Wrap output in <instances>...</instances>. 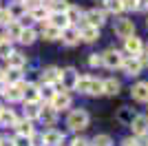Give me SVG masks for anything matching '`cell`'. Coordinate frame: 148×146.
<instances>
[{
	"label": "cell",
	"mask_w": 148,
	"mask_h": 146,
	"mask_svg": "<svg viewBox=\"0 0 148 146\" xmlns=\"http://www.w3.org/2000/svg\"><path fill=\"white\" fill-rule=\"evenodd\" d=\"M88 122H91V117H88V113L84 109H73L66 117V126L71 131H75V133H80V131L88 128Z\"/></svg>",
	"instance_id": "cell-1"
},
{
	"label": "cell",
	"mask_w": 148,
	"mask_h": 146,
	"mask_svg": "<svg viewBox=\"0 0 148 146\" xmlns=\"http://www.w3.org/2000/svg\"><path fill=\"white\" fill-rule=\"evenodd\" d=\"M77 71L73 67L69 69H62L60 71V89L62 91H75V84H77Z\"/></svg>",
	"instance_id": "cell-2"
},
{
	"label": "cell",
	"mask_w": 148,
	"mask_h": 146,
	"mask_svg": "<svg viewBox=\"0 0 148 146\" xmlns=\"http://www.w3.org/2000/svg\"><path fill=\"white\" fill-rule=\"evenodd\" d=\"M124 62V55L119 49H106L104 53H102V64L106 69H119Z\"/></svg>",
	"instance_id": "cell-3"
},
{
	"label": "cell",
	"mask_w": 148,
	"mask_h": 146,
	"mask_svg": "<svg viewBox=\"0 0 148 146\" xmlns=\"http://www.w3.org/2000/svg\"><path fill=\"white\" fill-rule=\"evenodd\" d=\"M113 31H115V36L117 38H130V36H135V22L128 18H119L115 20V27H113Z\"/></svg>",
	"instance_id": "cell-4"
},
{
	"label": "cell",
	"mask_w": 148,
	"mask_h": 146,
	"mask_svg": "<svg viewBox=\"0 0 148 146\" xmlns=\"http://www.w3.org/2000/svg\"><path fill=\"white\" fill-rule=\"evenodd\" d=\"M124 49H126V53H128V58H137L139 53H144V44L142 40L137 36H130L124 40Z\"/></svg>",
	"instance_id": "cell-5"
},
{
	"label": "cell",
	"mask_w": 148,
	"mask_h": 146,
	"mask_svg": "<svg viewBox=\"0 0 148 146\" xmlns=\"http://www.w3.org/2000/svg\"><path fill=\"white\" fill-rule=\"evenodd\" d=\"M71 106V95L66 91H58L56 95L51 97V109L53 111H64Z\"/></svg>",
	"instance_id": "cell-6"
},
{
	"label": "cell",
	"mask_w": 148,
	"mask_h": 146,
	"mask_svg": "<svg viewBox=\"0 0 148 146\" xmlns=\"http://www.w3.org/2000/svg\"><path fill=\"white\" fill-rule=\"evenodd\" d=\"M44 146H60L64 144V133H60L58 128H49L47 133H42Z\"/></svg>",
	"instance_id": "cell-7"
},
{
	"label": "cell",
	"mask_w": 148,
	"mask_h": 146,
	"mask_svg": "<svg viewBox=\"0 0 148 146\" xmlns=\"http://www.w3.org/2000/svg\"><path fill=\"white\" fill-rule=\"evenodd\" d=\"M60 40L66 44V47L77 44V42H80V29H77V27H66V29L60 33Z\"/></svg>",
	"instance_id": "cell-8"
},
{
	"label": "cell",
	"mask_w": 148,
	"mask_h": 146,
	"mask_svg": "<svg viewBox=\"0 0 148 146\" xmlns=\"http://www.w3.org/2000/svg\"><path fill=\"white\" fill-rule=\"evenodd\" d=\"M84 20H86L88 27H95V29H99V27L104 24V11H102V9H91V11L84 13Z\"/></svg>",
	"instance_id": "cell-9"
},
{
	"label": "cell",
	"mask_w": 148,
	"mask_h": 146,
	"mask_svg": "<svg viewBox=\"0 0 148 146\" xmlns=\"http://www.w3.org/2000/svg\"><path fill=\"white\" fill-rule=\"evenodd\" d=\"M119 69H124L126 75L135 78V75H139V71H142V64H139L137 58H124V62H122V67H119Z\"/></svg>",
	"instance_id": "cell-10"
},
{
	"label": "cell",
	"mask_w": 148,
	"mask_h": 146,
	"mask_svg": "<svg viewBox=\"0 0 148 146\" xmlns=\"http://www.w3.org/2000/svg\"><path fill=\"white\" fill-rule=\"evenodd\" d=\"M130 128H133V133H135L137 137H144V135L148 133V117L137 115L135 120H133V124H130Z\"/></svg>",
	"instance_id": "cell-11"
},
{
	"label": "cell",
	"mask_w": 148,
	"mask_h": 146,
	"mask_svg": "<svg viewBox=\"0 0 148 146\" xmlns=\"http://www.w3.org/2000/svg\"><path fill=\"white\" fill-rule=\"evenodd\" d=\"M60 71H62V69H58V67H47V69L42 71L44 84H51V86L60 84Z\"/></svg>",
	"instance_id": "cell-12"
},
{
	"label": "cell",
	"mask_w": 148,
	"mask_h": 146,
	"mask_svg": "<svg viewBox=\"0 0 148 146\" xmlns=\"http://www.w3.org/2000/svg\"><path fill=\"white\" fill-rule=\"evenodd\" d=\"M135 117H137V113L130 109V106H122V109L117 111V122L122 124V126H130Z\"/></svg>",
	"instance_id": "cell-13"
},
{
	"label": "cell",
	"mask_w": 148,
	"mask_h": 146,
	"mask_svg": "<svg viewBox=\"0 0 148 146\" xmlns=\"http://www.w3.org/2000/svg\"><path fill=\"white\" fill-rule=\"evenodd\" d=\"M47 24H51V27H56L58 31H64L66 27H71L64 13H49V20H47Z\"/></svg>",
	"instance_id": "cell-14"
},
{
	"label": "cell",
	"mask_w": 148,
	"mask_h": 146,
	"mask_svg": "<svg viewBox=\"0 0 148 146\" xmlns=\"http://www.w3.org/2000/svg\"><path fill=\"white\" fill-rule=\"evenodd\" d=\"M22 100H27V102H40V86L36 84H25V89H22Z\"/></svg>",
	"instance_id": "cell-15"
},
{
	"label": "cell",
	"mask_w": 148,
	"mask_h": 146,
	"mask_svg": "<svg viewBox=\"0 0 148 146\" xmlns=\"http://www.w3.org/2000/svg\"><path fill=\"white\" fill-rule=\"evenodd\" d=\"M40 120L47 124V126H53L56 124V120H58V111H53L51 106H40Z\"/></svg>",
	"instance_id": "cell-16"
},
{
	"label": "cell",
	"mask_w": 148,
	"mask_h": 146,
	"mask_svg": "<svg viewBox=\"0 0 148 146\" xmlns=\"http://www.w3.org/2000/svg\"><path fill=\"white\" fill-rule=\"evenodd\" d=\"M80 38L84 40V42H95V40H99V29L84 24V27L80 29Z\"/></svg>",
	"instance_id": "cell-17"
},
{
	"label": "cell",
	"mask_w": 148,
	"mask_h": 146,
	"mask_svg": "<svg viewBox=\"0 0 148 146\" xmlns=\"http://www.w3.org/2000/svg\"><path fill=\"white\" fill-rule=\"evenodd\" d=\"M133 97L137 102H148V82H137L133 86Z\"/></svg>",
	"instance_id": "cell-18"
},
{
	"label": "cell",
	"mask_w": 148,
	"mask_h": 146,
	"mask_svg": "<svg viewBox=\"0 0 148 146\" xmlns=\"http://www.w3.org/2000/svg\"><path fill=\"white\" fill-rule=\"evenodd\" d=\"M22 89H25V84H22V82H20V84H16V86H7L5 97L9 100V102H20V100H22Z\"/></svg>",
	"instance_id": "cell-19"
},
{
	"label": "cell",
	"mask_w": 148,
	"mask_h": 146,
	"mask_svg": "<svg viewBox=\"0 0 148 146\" xmlns=\"http://www.w3.org/2000/svg\"><path fill=\"white\" fill-rule=\"evenodd\" d=\"M2 80H7L9 86L20 84V82H22V69H7L5 75H2Z\"/></svg>",
	"instance_id": "cell-20"
},
{
	"label": "cell",
	"mask_w": 148,
	"mask_h": 146,
	"mask_svg": "<svg viewBox=\"0 0 148 146\" xmlns=\"http://www.w3.org/2000/svg\"><path fill=\"white\" fill-rule=\"evenodd\" d=\"M44 7L49 9V13H66V9H69V0H49Z\"/></svg>",
	"instance_id": "cell-21"
},
{
	"label": "cell",
	"mask_w": 148,
	"mask_h": 146,
	"mask_svg": "<svg viewBox=\"0 0 148 146\" xmlns=\"http://www.w3.org/2000/svg\"><path fill=\"white\" fill-rule=\"evenodd\" d=\"M119 82L115 78H108V80H102V89H104V95H117L119 93Z\"/></svg>",
	"instance_id": "cell-22"
},
{
	"label": "cell",
	"mask_w": 148,
	"mask_h": 146,
	"mask_svg": "<svg viewBox=\"0 0 148 146\" xmlns=\"http://www.w3.org/2000/svg\"><path fill=\"white\" fill-rule=\"evenodd\" d=\"M7 62H9V69H22L27 64V58L22 53H18V51H11V55L7 58Z\"/></svg>",
	"instance_id": "cell-23"
},
{
	"label": "cell",
	"mask_w": 148,
	"mask_h": 146,
	"mask_svg": "<svg viewBox=\"0 0 148 146\" xmlns=\"http://www.w3.org/2000/svg\"><path fill=\"white\" fill-rule=\"evenodd\" d=\"M29 16L33 18V22H36V20L44 22V20H49V9H47L44 5H38V7H33V9L29 11Z\"/></svg>",
	"instance_id": "cell-24"
},
{
	"label": "cell",
	"mask_w": 148,
	"mask_h": 146,
	"mask_svg": "<svg viewBox=\"0 0 148 146\" xmlns=\"http://www.w3.org/2000/svg\"><path fill=\"white\" fill-rule=\"evenodd\" d=\"M64 16H66L69 24H71V27H73V24L77 22V20H80L82 16H84V11H82L80 7H73V5H69V9H66V13H64Z\"/></svg>",
	"instance_id": "cell-25"
},
{
	"label": "cell",
	"mask_w": 148,
	"mask_h": 146,
	"mask_svg": "<svg viewBox=\"0 0 148 146\" xmlns=\"http://www.w3.org/2000/svg\"><path fill=\"white\" fill-rule=\"evenodd\" d=\"M20 33H22V27H20V24L13 20V22L7 24V38H5V40H9V42H11V40H18Z\"/></svg>",
	"instance_id": "cell-26"
},
{
	"label": "cell",
	"mask_w": 148,
	"mask_h": 146,
	"mask_svg": "<svg viewBox=\"0 0 148 146\" xmlns=\"http://www.w3.org/2000/svg\"><path fill=\"white\" fill-rule=\"evenodd\" d=\"M40 115V104L38 102H27L25 104V120H36V117Z\"/></svg>",
	"instance_id": "cell-27"
},
{
	"label": "cell",
	"mask_w": 148,
	"mask_h": 146,
	"mask_svg": "<svg viewBox=\"0 0 148 146\" xmlns=\"http://www.w3.org/2000/svg\"><path fill=\"white\" fill-rule=\"evenodd\" d=\"M36 38H38V33L33 31V27H29V29H22L18 42L20 44H33V42H36Z\"/></svg>",
	"instance_id": "cell-28"
},
{
	"label": "cell",
	"mask_w": 148,
	"mask_h": 146,
	"mask_svg": "<svg viewBox=\"0 0 148 146\" xmlns=\"http://www.w3.org/2000/svg\"><path fill=\"white\" fill-rule=\"evenodd\" d=\"M16 131H18V135H25V137H31V135H33V126H31L29 120L16 122Z\"/></svg>",
	"instance_id": "cell-29"
},
{
	"label": "cell",
	"mask_w": 148,
	"mask_h": 146,
	"mask_svg": "<svg viewBox=\"0 0 148 146\" xmlns=\"http://www.w3.org/2000/svg\"><path fill=\"white\" fill-rule=\"evenodd\" d=\"M60 33L62 31H58L56 27H51V24L44 22V27H42V38L44 40H60Z\"/></svg>",
	"instance_id": "cell-30"
},
{
	"label": "cell",
	"mask_w": 148,
	"mask_h": 146,
	"mask_svg": "<svg viewBox=\"0 0 148 146\" xmlns=\"http://www.w3.org/2000/svg\"><path fill=\"white\" fill-rule=\"evenodd\" d=\"M0 122L5 124V126H16V113H13L11 109H2V113H0Z\"/></svg>",
	"instance_id": "cell-31"
},
{
	"label": "cell",
	"mask_w": 148,
	"mask_h": 146,
	"mask_svg": "<svg viewBox=\"0 0 148 146\" xmlns=\"http://www.w3.org/2000/svg\"><path fill=\"white\" fill-rule=\"evenodd\" d=\"M91 146H113V140H111V135H106V133H99L93 137Z\"/></svg>",
	"instance_id": "cell-32"
},
{
	"label": "cell",
	"mask_w": 148,
	"mask_h": 146,
	"mask_svg": "<svg viewBox=\"0 0 148 146\" xmlns=\"http://www.w3.org/2000/svg\"><path fill=\"white\" fill-rule=\"evenodd\" d=\"M102 93H104V89H102V80L91 78V86H88V93H86V95H102Z\"/></svg>",
	"instance_id": "cell-33"
},
{
	"label": "cell",
	"mask_w": 148,
	"mask_h": 146,
	"mask_svg": "<svg viewBox=\"0 0 148 146\" xmlns=\"http://www.w3.org/2000/svg\"><path fill=\"white\" fill-rule=\"evenodd\" d=\"M88 86H91V78H88V75H84V78H77L75 91H80V93H88Z\"/></svg>",
	"instance_id": "cell-34"
},
{
	"label": "cell",
	"mask_w": 148,
	"mask_h": 146,
	"mask_svg": "<svg viewBox=\"0 0 148 146\" xmlns=\"http://www.w3.org/2000/svg\"><path fill=\"white\" fill-rule=\"evenodd\" d=\"M106 9L113 11V13H122L124 5H122V0H106Z\"/></svg>",
	"instance_id": "cell-35"
},
{
	"label": "cell",
	"mask_w": 148,
	"mask_h": 146,
	"mask_svg": "<svg viewBox=\"0 0 148 146\" xmlns=\"http://www.w3.org/2000/svg\"><path fill=\"white\" fill-rule=\"evenodd\" d=\"M56 86H51V84H44L42 86V89H40V97H47V100H49V102H51V97H53V95H56Z\"/></svg>",
	"instance_id": "cell-36"
},
{
	"label": "cell",
	"mask_w": 148,
	"mask_h": 146,
	"mask_svg": "<svg viewBox=\"0 0 148 146\" xmlns=\"http://www.w3.org/2000/svg\"><path fill=\"white\" fill-rule=\"evenodd\" d=\"M11 42H9V40H2V42H0V58H9V55H11Z\"/></svg>",
	"instance_id": "cell-37"
},
{
	"label": "cell",
	"mask_w": 148,
	"mask_h": 146,
	"mask_svg": "<svg viewBox=\"0 0 148 146\" xmlns=\"http://www.w3.org/2000/svg\"><path fill=\"white\" fill-rule=\"evenodd\" d=\"M9 22H13L11 13H9V9H0V27H7Z\"/></svg>",
	"instance_id": "cell-38"
},
{
	"label": "cell",
	"mask_w": 148,
	"mask_h": 146,
	"mask_svg": "<svg viewBox=\"0 0 148 146\" xmlns=\"http://www.w3.org/2000/svg\"><path fill=\"white\" fill-rule=\"evenodd\" d=\"M11 142H13V146H31V140L25 137V135H16Z\"/></svg>",
	"instance_id": "cell-39"
},
{
	"label": "cell",
	"mask_w": 148,
	"mask_h": 146,
	"mask_svg": "<svg viewBox=\"0 0 148 146\" xmlns=\"http://www.w3.org/2000/svg\"><path fill=\"white\" fill-rule=\"evenodd\" d=\"M88 67H102V53H91V58H88Z\"/></svg>",
	"instance_id": "cell-40"
},
{
	"label": "cell",
	"mask_w": 148,
	"mask_h": 146,
	"mask_svg": "<svg viewBox=\"0 0 148 146\" xmlns=\"http://www.w3.org/2000/svg\"><path fill=\"white\" fill-rule=\"evenodd\" d=\"M31 140V146H44V140H42V135H38V133H33L29 137Z\"/></svg>",
	"instance_id": "cell-41"
},
{
	"label": "cell",
	"mask_w": 148,
	"mask_h": 146,
	"mask_svg": "<svg viewBox=\"0 0 148 146\" xmlns=\"http://www.w3.org/2000/svg\"><path fill=\"white\" fill-rule=\"evenodd\" d=\"M124 9H130V11H137V0H122Z\"/></svg>",
	"instance_id": "cell-42"
},
{
	"label": "cell",
	"mask_w": 148,
	"mask_h": 146,
	"mask_svg": "<svg viewBox=\"0 0 148 146\" xmlns=\"http://www.w3.org/2000/svg\"><path fill=\"white\" fill-rule=\"evenodd\" d=\"M71 146H91V142L84 140V137H75V140L71 142Z\"/></svg>",
	"instance_id": "cell-43"
},
{
	"label": "cell",
	"mask_w": 148,
	"mask_h": 146,
	"mask_svg": "<svg viewBox=\"0 0 148 146\" xmlns=\"http://www.w3.org/2000/svg\"><path fill=\"white\" fill-rule=\"evenodd\" d=\"M122 146H139V142H137L135 137H126V140L122 142Z\"/></svg>",
	"instance_id": "cell-44"
},
{
	"label": "cell",
	"mask_w": 148,
	"mask_h": 146,
	"mask_svg": "<svg viewBox=\"0 0 148 146\" xmlns=\"http://www.w3.org/2000/svg\"><path fill=\"white\" fill-rule=\"evenodd\" d=\"M148 9V0H137V11H146Z\"/></svg>",
	"instance_id": "cell-45"
},
{
	"label": "cell",
	"mask_w": 148,
	"mask_h": 146,
	"mask_svg": "<svg viewBox=\"0 0 148 146\" xmlns=\"http://www.w3.org/2000/svg\"><path fill=\"white\" fill-rule=\"evenodd\" d=\"M5 91H7V86H5V80H0V95H5Z\"/></svg>",
	"instance_id": "cell-46"
},
{
	"label": "cell",
	"mask_w": 148,
	"mask_h": 146,
	"mask_svg": "<svg viewBox=\"0 0 148 146\" xmlns=\"http://www.w3.org/2000/svg\"><path fill=\"white\" fill-rule=\"evenodd\" d=\"M0 146H13L11 140H0Z\"/></svg>",
	"instance_id": "cell-47"
},
{
	"label": "cell",
	"mask_w": 148,
	"mask_h": 146,
	"mask_svg": "<svg viewBox=\"0 0 148 146\" xmlns=\"http://www.w3.org/2000/svg\"><path fill=\"white\" fill-rule=\"evenodd\" d=\"M2 75H5V71H2V69H0V80H2Z\"/></svg>",
	"instance_id": "cell-48"
},
{
	"label": "cell",
	"mask_w": 148,
	"mask_h": 146,
	"mask_svg": "<svg viewBox=\"0 0 148 146\" xmlns=\"http://www.w3.org/2000/svg\"><path fill=\"white\" fill-rule=\"evenodd\" d=\"M2 40H5V36H2V33H0V42H2Z\"/></svg>",
	"instance_id": "cell-49"
},
{
	"label": "cell",
	"mask_w": 148,
	"mask_h": 146,
	"mask_svg": "<svg viewBox=\"0 0 148 146\" xmlns=\"http://www.w3.org/2000/svg\"><path fill=\"white\" fill-rule=\"evenodd\" d=\"M40 2H42V5H47V2H49V0H40Z\"/></svg>",
	"instance_id": "cell-50"
},
{
	"label": "cell",
	"mask_w": 148,
	"mask_h": 146,
	"mask_svg": "<svg viewBox=\"0 0 148 146\" xmlns=\"http://www.w3.org/2000/svg\"><path fill=\"white\" fill-rule=\"evenodd\" d=\"M146 27H148V18H146Z\"/></svg>",
	"instance_id": "cell-51"
},
{
	"label": "cell",
	"mask_w": 148,
	"mask_h": 146,
	"mask_svg": "<svg viewBox=\"0 0 148 146\" xmlns=\"http://www.w3.org/2000/svg\"><path fill=\"white\" fill-rule=\"evenodd\" d=\"M0 113H2V106H0Z\"/></svg>",
	"instance_id": "cell-52"
},
{
	"label": "cell",
	"mask_w": 148,
	"mask_h": 146,
	"mask_svg": "<svg viewBox=\"0 0 148 146\" xmlns=\"http://www.w3.org/2000/svg\"><path fill=\"white\" fill-rule=\"evenodd\" d=\"M146 53H148V49H146Z\"/></svg>",
	"instance_id": "cell-53"
}]
</instances>
